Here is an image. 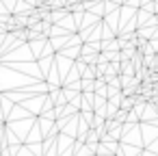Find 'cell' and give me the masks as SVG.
<instances>
[{"label":"cell","instance_id":"6da1fadb","mask_svg":"<svg viewBox=\"0 0 158 156\" xmlns=\"http://www.w3.org/2000/svg\"><path fill=\"white\" fill-rule=\"evenodd\" d=\"M132 106H134V100H132V98H123V100H121V108H123V111H130Z\"/></svg>","mask_w":158,"mask_h":156}]
</instances>
